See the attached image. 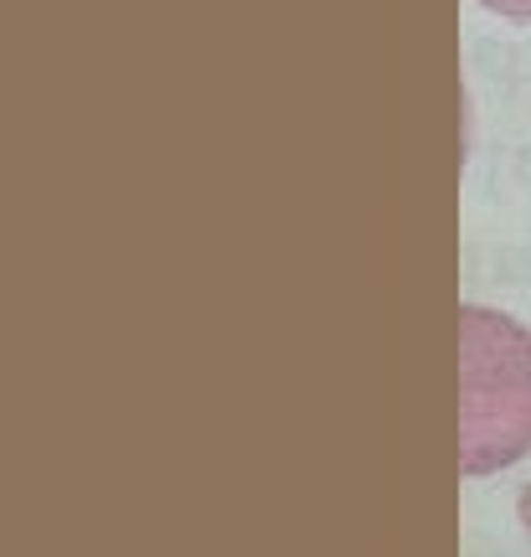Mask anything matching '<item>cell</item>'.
<instances>
[{
	"label": "cell",
	"instance_id": "6da1fadb",
	"mask_svg": "<svg viewBox=\"0 0 531 557\" xmlns=\"http://www.w3.org/2000/svg\"><path fill=\"white\" fill-rule=\"evenodd\" d=\"M531 455V331L521 320L459 310V470L495 475Z\"/></svg>",
	"mask_w": 531,
	"mask_h": 557
},
{
	"label": "cell",
	"instance_id": "7a4b0ae2",
	"mask_svg": "<svg viewBox=\"0 0 531 557\" xmlns=\"http://www.w3.org/2000/svg\"><path fill=\"white\" fill-rule=\"evenodd\" d=\"M474 5H485V11L506 21H531V0H474Z\"/></svg>",
	"mask_w": 531,
	"mask_h": 557
},
{
	"label": "cell",
	"instance_id": "3957f363",
	"mask_svg": "<svg viewBox=\"0 0 531 557\" xmlns=\"http://www.w3.org/2000/svg\"><path fill=\"white\" fill-rule=\"evenodd\" d=\"M521 527H527V537H531V485L521 491Z\"/></svg>",
	"mask_w": 531,
	"mask_h": 557
}]
</instances>
